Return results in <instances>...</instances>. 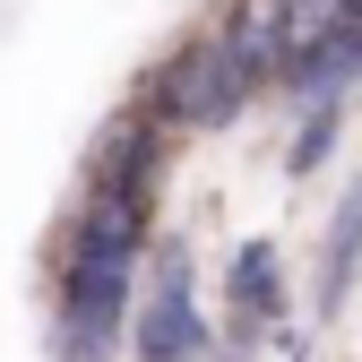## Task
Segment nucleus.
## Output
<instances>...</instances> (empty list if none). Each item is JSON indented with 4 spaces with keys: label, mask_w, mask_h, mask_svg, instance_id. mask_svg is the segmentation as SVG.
I'll return each mask as SVG.
<instances>
[{
    "label": "nucleus",
    "mask_w": 362,
    "mask_h": 362,
    "mask_svg": "<svg viewBox=\"0 0 362 362\" xmlns=\"http://www.w3.org/2000/svg\"><path fill=\"white\" fill-rule=\"evenodd\" d=\"M139 250H147V199L129 190H86L69 242H61V276H52V345L61 362H104L129 293H139Z\"/></svg>",
    "instance_id": "f257e3e1"
},
{
    "label": "nucleus",
    "mask_w": 362,
    "mask_h": 362,
    "mask_svg": "<svg viewBox=\"0 0 362 362\" xmlns=\"http://www.w3.org/2000/svg\"><path fill=\"white\" fill-rule=\"evenodd\" d=\"M250 95H259V78L224 52V35H199V43H181L173 61H156L147 121H164V129H224Z\"/></svg>",
    "instance_id": "f03ea898"
},
{
    "label": "nucleus",
    "mask_w": 362,
    "mask_h": 362,
    "mask_svg": "<svg viewBox=\"0 0 362 362\" xmlns=\"http://www.w3.org/2000/svg\"><path fill=\"white\" fill-rule=\"evenodd\" d=\"M207 354V310H199V276L190 250L164 242L156 250V285L139 302V362H199Z\"/></svg>",
    "instance_id": "7ed1b4c3"
},
{
    "label": "nucleus",
    "mask_w": 362,
    "mask_h": 362,
    "mask_svg": "<svg viewBox=\"0 0 362 362\" xmlns=\"http://www.w3.org/2000/svg\"><path fill=\"white\" fill-rule=\"evenodd\" d=\"M224 310H233V345H259L267 328H285V259L276 242H242L233 267H224Z\"/></svg>",
    "instance_id": "20e7f679"
},
{
    "label": "nucleus",
    "mask_w": 362,
    "mask_h": 362,
    "mask_svg": "<svg viewBox=\"0 0 362 362\" xmlns=\"http://www.w3.org/2000/svg\"><path fill=\"white\" fill-rule=\"evenodd\" d=\"M354 267H362V181H345V199H337V216H328V242H320V320L345 310Z\"/></svg>",
    "instance_id": "39448f33"
},
{
    "label": "nucleus",
    "mask_w": 362,
    "mask_h": 362,
    "mask_svg": "<svg viewBox=\"0 0 362 362\" xmlns=\"http://www.w3.org/2000/svg\"><path fill=\"white\" fill-rule=\"evenodd\" d=\"M328 139H337V95L302 121V139H293V173H310V164H328Z\"/></svg>",
    "instance_id": "423d86ee"
}]
</instances>
